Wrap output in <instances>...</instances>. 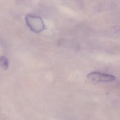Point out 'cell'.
I'll use <instances>...</instances> for the list:
<instances>
[{
	"label": "cell",
	"instance_id": "obj_1",
	"mask_svg": "<svg viewBox=\"0 0 120 120\" xmlns=\"http://www.w3.org/2000/svg\"><path fill=\"white\" fill-rule=\"evenodd\" d=\"M25 21L28 27L36 33L40 32L44 29V22L39 16L29 14L26 16Z\"/></svg>",
	"mask_w": 120,
	"mask_h": 120
},
{
	"label": "cell",
	"instance_id": "obj_2",
	"mask_svg": "<svg viewBox=\"0 0 120 120\" xmlns=\"http://www.w3.org/2000/svg\"><path fill=\"white\" fill-rule=\"evenodd\" d=\"M87 78L90 81L97 82H108L115 79L114 76L99 72H93L87 75Z\"/></svg>",
	"mask_w": 120,
	"mask_h": 120
},
{
	"label": "cell",
	"instance_id": "obj_3",
	"mask_svg": "<svg viewBox=\"0 0 120 120\" xmlns=\"http://www.w3.org/2000/svg\"><path fill=\"white\" fill-rule=\"evenodd\" d=\"M0 66L4 70H7L9 66L8 60L5 56L0 57Z\"/></svg>",
	"mask_w": 120,
	"mask_h": 120
}]
</instances>
